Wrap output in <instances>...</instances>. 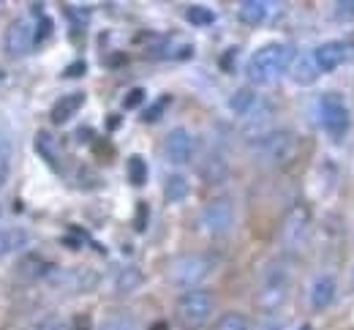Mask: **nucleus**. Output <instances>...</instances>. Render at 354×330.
<instances>
[{
  "label": "nucleus",
  "instance_id": "2eb2a0df",
  "mask_svg": "<svg viewBox=\"0 0 354 330\" xmlns=\"http://www.w3.org/2000/svg\"><path fill=\"white\" fill-rule=\"evenodd\" d=\"M17 273H19V279H25V282H39V279H49L52 273H55V268L41 259L39 254H30V257H25L19 265H17Z\"/></svg>",
  "mask_w": 354,
  "mask_h": 330
},
{
  "label": "nucleus",
  "instance_id": "4468645a",
  "mask_svg": "<svg viewBox=\"0 0 354 330\" xmlns=\"http://www.w3.org/2000/svg\"><path fill=\"white\" fill-rule=\"evenodd\" d=\"M335 292H338V286H335L333 276H319L316 282L310 284V309L313 311L327 309L335 300Z\"/></svg>",
  "mask_w": 354,
  "mask_h": 330
},
{
  "label": "nucleus",
  "instance_id": "5701e85b",
  "mask_svg": "<svg viewBox=\"0 0 354 330\" xmlns=\"http://www.w3.org/2000/svg\"><path fill=\"white\" fill-rule=\"evenodd\" d=\"M213 330H251V325H248V317H245V314H240V311H226V314H221V317L216 320Z\"/></svg>",
  "mask_w": 354,
  "mask_h": 330
},
{
  "label": "nucleus",
  "instance_id": "7c9ffc66",
  "mask_svg": "<svg viewBox=\"0 0 354 330\" xmlns=\"http://www.w3.org/2000/svg\"><path fill=\"white\" fill-rule=\"evenodd\" d=\"M167 104H169V98H161L158 104H153V107L145 112V120H150V123H153V120H158V115L167 109Z\"/></svg>",
  "mask_w": 354,
  "mask_h": 330
},
{
  "label": "nucleus",
  "instance_id": "6e6552de",
  "mask_svg": "<svg viewBox=\"0 0 354 330\" xmlns=\"http://www.w3.org/2000/svg\"><path fill=\"white\" fill-rule=\"evenodd\" d=\"M354 55L352 42H324L310 52L313 57V66L319 74H327V71H335L338 66H344L349 57Z\"/></svg>",
  "mask_w": 354,
  "mask_h": 330
},
{
  "label": "nucleus",
  "instance_id": "9d476101",
  "mask_svg": "<svg viewBox=\"0 0 354 330\" xmlns=\"http://www.w3.org/2000/svg\"><path fill=\"white\" fill-rule=\"evenodd\" d=\"M194 153H196V140H194V134L188 129L177 126V129H172L167 134V140H164V156H167L169 164H177V167L180 164H188L194 158Z\"/></svg>",
  "mask_w": 354,
  "mask_h": 330
},
{
  "label": "nucleus",
  "instance_id": "6ab92c4d",
  "mask_svg": "<svg viewBox=\"0 0 354 330\" xmlns=\"http://www.w3.org/2000/svg\"><path fill=\"white\" fill-rule=\"evenodd\" d=\"M257 93L251 91V88H237L234 93H232V98H229V109L234 112V115H240V118H245L254 107H257Z\"/></svg>",
  "mask_w": 354,
  "mask_h": 330
},
{
  "label": "nucleus",
  "instance_id": "412c9836",
  "mask_svg": "<svg viewBox=\"0 0 354 330\" xmlns=\"http://www.w3.org/2000/svg\"><path fill=\"white\" fill-rule=\"evenodd\" d=\"M316 77H319V71H316L310 55L300 57V60L295 63V74H292V80H295L297 85H310V82H316Z\"/></svg>",
  "mask_w": 354,
  "mask_h": 330
},
{
  "label": "nucleus",
  "instance_id": "423d86ee",
  "mask_svg": "<svg viewBox=\"0 0 354 330\" xmlns=\"http://www.w3.org/2000/svg\"><path fill=\"white\" fill-rule=\"evenodd\" d=\"M286 292H289V271H286L283 265H272V268L267 271L265 284H262L259 295H257V306H259L262 311H275V309L283 306Z\"/></svg>",
  "mask_w": 354,
  "mask_h": 330
},
{
  "label": "nucleus",
  "instance_id": "bb28decb",
  "mask_svg": "<svg viewBox=\"0 0 354 330\" xmlns=\"http://www.w3.org/2000/svg\"><path fill=\"white\" fill-rule=\"evenodd\" d=\"M333 17H335V22H352L354 19V0H341V3H335Z\"/></svg>",
  "mask_w": 354,
  "mask_h": 330
},
{
  "label": "nucleus",
  "instance_id": "a211bd4d",
  "mask_svg": "<svg viewBox=\"0 0 354 330\" xmlns=\"http://www.w3.org/2000/svg\"><path fill=\"white\" fill-rule=\"evenodd\" d=\"M142 282H145L142 271H139L136 265H126V268L118 271V276H115V292H118V295H129L133 289H139Z\"/></svg>",
  "mask_w": 354,
  "mask_h": 330
},
{
  "label": "nucleus",
  "instance_id": "cd10ccee",
  "mask_svg": "<svg viewBox=\"0 0 354 330\" xmlns=\"http://www.w3.org/2000/svg\"><path fill=\"white\" fill-rule=\"evenodd\" d=\"M101 330H139L136 328V322L129 320V317H112V320H106Z\"/></svg>",
  "mask_w": 354,
  "mask_h": 330
},
{
  "label": "nucleus",
  "instance_id": "4be33fe9",
  "mask_svg": "<svg viewBox=\"0 0 354 330\" xmlns=\"http://www.w3.org/2000/svg\"><path fill=\"white\" fill-rule=\"evenodd\" d=\"M11 156H14L11 137L0 129V189H3V183L8 181V172H11Z\"/></svg>",
  "mask_w": 354,
  "mask_h": 330
},
{
  "label": "nucleus",
  "instance_id": "f3484780",
  "mask_svg": "<svg viewBox=\"0 0 354 330\" xmlns=\"http://www.w3.org/2000/svg\"><path fill=\"white\" fill-rule=\"evenodd\" d=\"M267 14H270V3H265V0H245L237 8L240 22H245V25H262Z\"/></svg>",
  "mask_w": 354,
  "mask_h": 330
},
{
  "label": "nucleus",
  "instance_id": "b1692460",
  "mask_svg": "<svg viewBox=\"0 0 354 330\" xmlns=\"http://www.w3.org/2000/svg\"><path fill=\"white\" fill-rule=\"evenodd\" d=\"M36 147L41 150V156L49 161V167H57V164H60V150H57V142L52 140L46 131H39V137H36Z\"/></svg>",
  "mask_w": 354,
  "mask_h": 330
},
{
  "label": "nucleus",
  "instance_id": "ddd939ff",
  "mask_svg": "<svg viewBox=\"0 0 354 330\" xmlns=\"http://www.w3.org/2000/svg\"><path fill=\"white\" fill-rule=\"evenodd\" d=\"M82 104H85V93H66L60 95L55 104H52V112H49V118H52V123L55 126H63V123H68L80 109H82Z\"/></svg>",
  "mask_w": 354,
  "mask_h": 330
},
{
  "label": "nucleus",
  "instance_id": "f257e3e1",
  "mask_svg": "<svg viewBox=\"0 0 354 330\" xmlns=\"http://www.w3.org/2000/svg\"><path fill=\"white\" fill-rule=\"evenodd\" d=\"M292 63H295V49L289 44L275 42V44H265V47L257 49L251 55L245 74H248V80L254 85H272L281 74L289 71Z\"/></svg>",
  "mask_w": 354,
  "mask_h": 330
},
{
  "label": "nucleus",
  "instance_id": "473e14b6",
  "mask_svg": "<svg viewBox=\"0 0 354 330\" xmlns=\"http://www.w3.org/2000/svg\"><path fill=\"white\" fill-rule=\"evenodd\" d=\"M85 68H88V66H85L82 60H77V63H71V66L63 71V77H82V74H85Z\"/></svg>",
  "mask_w": 354,
  "mask_h": 330
},
{
  "label": "nucleus",
  "instance_id": "393cba45",
  "mask_svg": "<svg viewBox=\"0 0 354 330\" xmlns=\"http://www.w3.org/2000/svg\"><path fill=\"white\" fill-rule=\"evenodd\" d=\"M126 169H129L131 186H145L147 183V161L142 156H131L129 164H126Z\"/></svg>",
  "mask_w": 354,
  "mask_h": 330
},
{
  "label": "nucleus",
  "instance_id": "72a5a7b5",
  "mask_svg": "<svg viewBox=\"0 0 354 330\" xmlns=\"http://www.w3.org/2000/svg\"><path fill=\"white\" fill-rule=\"evenodd\" d=\"M49 28H52V22L44 17V19L39 22V28H36V42H41V39H46V36H49Z\"/></svg>",
  "mask_w": 354,
  "mask_h": 330
},
{
  "label": "nucleus",
  "instance_id": "f704fd0d",
  "mask_svg": "<svg viewBox=\"0 0 354 330\" xmlns=\"http://www.w3.org/2000/svg\"><path fill=\"white\" fill-rule=\"evenodd\" d=\"M297 330H313V328H310V325H300Z\"/></svg>",
  "mask_w": 354,
  "mask_h": 330
},
{
  "label": "nucleus",
  "instance_id": "1a4fd4ad",
  "mask_svg": "<svg viewBox=\"0 0 354 330\" xmlns=\"http://www.w3.org/2000/svg\"><path fill=\"white\" fill-rule=\"evenodd\" d=\"M33 44H36V25L28 17H17L6 30V52L11 57H22L30 52Z\"/></svg>",
  "mask_w": 354,
  "mask_h": 330
},
{
  "label": "nucleus",
  "instance_id": "0eeeda50",
  "mask_svg": "<svg viewBox=\"0 0 354 330\" xmlns=\"http://www.w3.org/2000/svg\"><path fill=\"white\" fill-rule=\"evenodd\" d=\"M257 153L267 164H286L292 158V153H295V134L286 131V129L272 131L262 142H257Z\"/></svg>",
  "mask_w": 354,
  "mask_h": 330
},
{
  "label": "nucleus",
  "instance_id": "2f4dec72",
  "mask_svg": "<svg viewBox=\"0 0 354 330\" xmlns=\"http://www.w3.org/2000/svg\"><path fill=\"white\" fill-rule=\"evenodd\" d=\"M36 330H71V328H68L63 320H57V317H49V320H44V322H41V325H39Z\"/></svg>",
  "mask_w": 354,
  "mask_h": 330
},
{
  "label": "nucleus",
  "instance_id": "20e7f679",
  "mask_svg": "<svg viewBox=\"0 0 354 330\" xmlns=\"http://www.w3.org/2000/svg\"><path fill=\"white\" fill-rule=\"evenodd\" d=\"M319 118H322V129L333 140H341L349 131V107L341 93L319 95Z\"/></svg>",
  "mask_w": 354,
  "mask_h": 330
},
{
  "label": "nucleus",
  "instance_id": "c756f323",
  "mask_svg": "<svg viewBox=\"0 0 354 330\" xmlns=\"http://www.w3.org/2000/svg\"><path fill=\"white\" fill-rule=\"evenodd\" d=\"M142 101H145V91H142V88H133V91H129V95L123 98L126 109H136V107H139Z\"/></svg>",
  "mask_w": 354,
  "mask_h": 330
},
{
  "label": "nucleus",
  "instance_id": "9b49d317",
  "mask_svg": "<svg viewBox=\"0 0 354 330\" xmlns=\"http://www.w3.org/2000/svg\"><path fill=\"white\" fill-rule=\"evenodd\" d=\"M308 232H310L308 210H306L303 205L292 208V213L286 216V221H283V230H281V235H283V243H286L289 248H303V246L308 243Z\"/></svg>",
  "mask_w": 354,
  "mask_h": 330
},
{
  "label": "nucleus",
  "instance_id": "c85d7f7f",
  "mask_svg": "<svg viewBox=\"0 0 354 330\" xmlns=\"http://www.w3.org/2000/svg\"><path fill=\"white\" fill-rule=\"evenodd\" d=\"M147 219H150L147 202H139V208H136V230H139V232H145V230H147Z\"/></svg>",
  "mask_w": 354,
  "mask_h": 330
},
{
  "label": "nucleus",
  "instance_id": "39448f33",
  "mask_svg": "<svg viewBox=\"0 0 354 330\" xmlns=\"http://www.w3.org/2000/svg\"><path fill=\"white\" fill-rule=\"evenodd\" d=\"M234 219H237V213H234V202L229 199V196H216V199H210L207 205H205V210H202V227H205V232L213 237H226L232 232V227H234Z\"/></svg>",
  "mask_w": 354,
  "mask_h": 330
},
{
  "label": "nucleus",
  "instance_id": "dca6fc26",
  "mask_svg": "<svg viewBox=\"0 0 354 330\" xmlns=\"http://www.w3.org/2000/svg\"><path fill=\"white\" fill-rule=\"evenodd\" d=\"M28 240H30V235L25 230H19V227H3L0 224V257H8L14 251L25 248Z\"/></svg>",
  "mask_w": 354,
  "mask_h": 330
},
{
  "label": "nucleus",
  "instance_id": "7ed1b4c3",
  "mask_svg": "<svg viewBox=\"0 0 354 330\" xmlns=\"http://www.w3.org/2000/svg\"><path fill=\"white\" fill-rule=\"evenodd\" d=\"M210 273H213V259L205 254H183V257L172 259V265H169V282L183 292L199 289V284Z\"/></svg>",
  "mask_w": 354,
  "mask_h": 330
},
{
  "label": "nucleus",
  "instance_id": "aec40b11",
  "mask_svg": "<svg viewBox=\"0 0 354 330\" xmlns=\"http://www.w3.org/2000/svg\"><path fill=\"white\" fill-rule=\"evenodd\" d=\"M188 191H191V186H188V181L183 175H169L167 183H164V199L169 205H177V202H183L188 196Z\"/></svg>",
  "mask_w": 354,
  "mask_h": 330
},
{
  "label": "nucleus",
  "instance_id": "f03ea898",
  "mask_svg": "<svg viewBox=\"0 0 354 330\" xmlns=\"http://www.w3.org/2000/svg\"><path fill=\"white\" fill-rule=\"evenodd\" d=\"M213 309H216V297L213 292L207 289H188L177 297L175 303V314L177 322L185 330H199L205 328L213 317Z\"/></svg>",
  "mask_w": 354,
  "mask_h": 330
},
{
  "label": "nucleus",
  "instance_id": "f8f14e48",
  "mask_svg": "<svg viewBox=\"0 0 354 330\" xmlns=\"http://www.w3.org/2000/svg\"><path fill=\"white\" fill-rule=\"evenodd\" d=\"M272 107L265 101H257V107L245 115V123H243V137L251 142H262L267 134H272Z\"/></svg>",
  "mask_w": 354,
  "mask_h": 330
},
{
  "label": "nucleus",
  "instance_id": "a878e982",
  "mask_svg": "<svg viewBox=\"0 0 354 330\" xmlns=\"http://www.w3.org/2000/svg\"><path fill=\"white\" fill-rule=\"evenodd\" d=\"M185 19H188L191 25L205 28V25H213V22H216V14H213V8H205V6H188Z\"/></svg>",
  "mask_w": 354,
  "mask_h": 330
}]
</instances>
